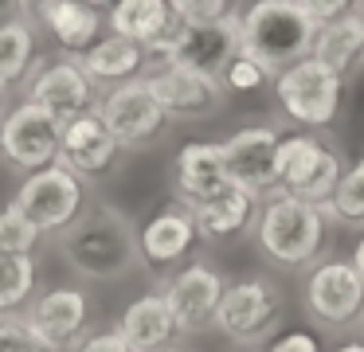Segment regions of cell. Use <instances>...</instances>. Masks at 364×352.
Wrapping results in <instances>:
<instances>
[{
	"mask_svg": "<svg viewBox=\"0 0 364 352\" xmlns=\"http://www.w3.org/2000/svg\"><path fill=\"white\" fill-rule=\"evenodd\" d=\"M314 59H321L325 67H333L337 75L348 78V70L364 63V8L353 4L341 20L317 28L314 36Z\"/></svg>",
	"mask_w": 364,
	"mask_h": 352,
	"instance_id": "obj_26",
	"label": "cell"
},
{
	"mask_svg": "<svg viewBox=\"0 0 364 352\" xmlns=\"http://www.w3.org/2000/svg\"><path fill=\"white\" fill-rule=\"evenodd\" d=\"M24 317L55 352H71L90 329V297L82 286H48L32 297Z\"/></svg>",
	"mask_w": 364,
	"mask_h": 352,
	"instance_id": "obj_17",
	"label": "cell"
},
{
	"mask_svg": "<svg viewBox=\"0 0 364 352\" xmlns=\"http://www.w3.org/2000/svg\"><path fill=\"white\" fill-rule=\"evenodd\" d=\"M82 70L90 75V82L98 90H110V86H126V82H137V78L149 75V51L122 36H110L106 31L87 55H82Z\"/></svg>",
	"mask_w": 364,
	"mask_h": 352,
	"instance_id": "obj_24",
	"label": "cell"
},
{
	"mask_svg": "<svg viewBox=\"0 0 364 352\" xmlns=\"http://www.w3.org/2000/svg\"><path fill=\"white\" fill-rule=\"evenodd\" d=\"M43 242V235L28 223L20 211H12L9 203L0 208V255H28L36 258V247Z\"/></svg>",
	"mask_w": 364,
	"mask_h": 352,
	"instance_id": "obj_29",
	"label": "cell"
},
{
	"mask_svg": "<svg viewBox=\"0 0 364 352\" xmlns=\"http://www.w3.org/2000/svg\"><path fill=\"white\" fill-rule=\"evenodd\" d=\"M278 145H282V133L274 125H243L228 133L220 141L228 180L255 200L278 196Z\"/></svg>",
	"mask_w": 364,
	"mask_h": 352,
	"instance_id": "obj_12",
	"label": "cell"
},
{
	"mask_svg": "<svg viewBox=\"0 0 364 352\" xmlns=\"http://www.w3.org/2000/svg\"><path fill=\"white\" fill-rule=\"evenodd\" d=\"M329 219L317 203L294 200V196H270L262 200L259 219H255V247L262 258L282 270H314L325 258L329 242Z\"/></svg>",
	"mask_w": 364,
	"mask_h": 352,
	"instance_id": "obj_2",
	"label": "cell"
},
{
	"mask_svg": "<svg viewBox=\"0 0 364 352\" xmlns=\"http://www.w3.org/2000/svg\"><path fill=\"white\" fill-rule=\"evenodd\" d=\"M301 8H306V16L314 20V28H325V23L341 20L353 4H345V0H301Z\"/></svg>",
	"mask_w": 364,
	"mask_h": 352,
	"instance_id": "obj_35",
	"label": "cell"
},
{
	"mask_svg": "<svg viewBox=\"0 0 364 352\" xmlns=\"http://www.w3.org/2000/svg\"><path fill=\"white\" fill-rule=\"evenodd\" d=\"M228 184L231 180H228V169H223L220 141H188L173 156V192H176V203H184V208L212 200Z\"/></svg>",
	"mask_w": 364,
	"mask_h": 352,
	"instance_id": "obj_21",
	"label": "cell"
},
{
	"mask_svg": "<svg viewBox=\"0 0 364 352\" xmlns=\"http://www.w3.org/2000/svg\"><path fill=\"white\" fill-rule=\"evenodd\" d=\"M267 352H325V348H321V341H317L314 333H306V329H290V333H278Z\"/></svg>",
	"mask_w": 364,
	"mask_h": 352,
	"instance_id": "obj_34",
	"label": "cell"
},
{
	"mask_svg": "<svg viewBox=\"0 0 364 352\" xmlns=\"http://www.w3.org/2000/svg\"><path fill=\"white\" fill-rule=\"evenodd\" d=\"M71 352H134V348H129L126 336H122L118 325H114V329H98V333H87Z\"/></svg>",
	"mask_w": 364,
	"mask_h": 352,
	"instance_id": "obj_33",
	"label": "cell"
},
{
	"mask_svg": "<svg viewBox=\"0 0 364 352\" xmlns=\"http://www.w3.org/2000/svg\"><path fill=\"white\" fill-rule=\"evenodd\" d=\"M40 63V23L32 8L16 20L0 23V90L24 86Z\"/></svg>",
	"mask_w": 364,
	"mask_h": 352,
	"instance_id": "obj_25",
	"label": "cell"
},
{
	"mask_svg": "<svg viewBox=\"0 0 364 352\" xmlns=\"http://www.w3.org/2000/svg\"><path fill=\"white\" fill-rule=\"evenodd\" d=\"M95 114L102 117V125L110 129V137L118 141L126 153H129V149L157 145V141L173 129V117L165 114V106L157 102V94L149 90L145 78L102 90Z\"/></svg>",
	"mask_w": 364,
	"mask_h": 352,
	"instance_id": "obj_10",
	"label": "cell"
},
{
	"mask_svg": "<svg viewBox=\"0 0 364 352\" xmlns=\"http://www.w3.org/2000/svg\"><path fill=\"white\" fill-rule=\"evenodd\" d=\"M329 352H364V336L360 341H345V344H337V348H329Z\"/></svg>",
	"mask_w": 364,
	"mask_h": 352,
	"instance_id": "obj_38",
	"label": "cell"
},
{
	"mask_svg": "<svg viewBox=\"0 0 364 352\" xmlns=\"http://www.w3.org/2000/svg\"><path fill=\"white\" fill-rule=\"evenodd\" d=\"M32 16L51 36L59 55H71V59H82L106 36V12L82 0H43L32 8Z\"/></svg>",
	"mask_w": 364,
	"mask_h": 352,
	"instance_id": "obj_20",
	"label": "cell"
},
{
	"mask_svg": "<svg viewBox=\"0 0 364 352\" xmlns=\"http://www.w3.org/2000/svg\"><path fill=\"white\" fill-rule=\"evenodd\" d=\"M161 297H165L168 313H173L176 329L181 333H200L215 321V309L223 302V289H228V278L215 270L212 262H188L184 270H176L173 278L161 282Z\"/></svg>",
	"mask_w": 364,
	"mask_h": 352,
	"instance_id": "obj_14",
	"label": "cell"
},
{
	"mask_svg": "<svg viewBox=\"0 0 364 352\" xmlns=\"http://www.w3.org/2000/svg\"><path fill=\"white\" fill-rule=\"evenodd\" d=\"M9 208L20 211L40 235H55L59 239V235L90 208V188H87V180H79L71 169L51 164V169L20 180L12 200H9Z\"/></svg>",
	"mask_w": 364,
	"mask_h": 352,
	"instance_id": "obj_5",
	"label": "cell"
},
{
	"mask_svg": "<svg viewBox=\"0 0 364 352\" xmlns=\"http://www.w3.org/2000/svg\"><path fill=\"white\" fill-rule=\"evenodd\" d=\"M98 98H102V90L90 82V75L82 70V63L71 59V55L40 59L36 70H32V78L24 82V102L40 106L43 114H51L59 125L95 114Z\"/></svg>",
	"mask_w": 364,
	"mask_h": 352,
	"instance_id": "obj_11",
	"label": "cell"
},
{
	"mask_svg": "<svg viewBox=\"0 0 364 352\" xmlns=\"http://www.w3.org/2000/svg\"><path fill=\"white\" fill-rule=\"evenodd\" d=\"M36 258L28 255H0V317H20L24 305L36 297Z\"/></svg>",
	"mask_w": 364,
	"mask_h": 352,
	"instance_id": "obj_27",
	"label": "cell"
},
{
	"mask_svg": "<svg viewBox=\"0 0 364 352\" xmlns=\"http://www.w3.org/2000/svg\"><path fill=\"white\" fill-rule=\"evenodd\" d=\"M282 317H286L282 289H278L270 278H262V274H251V278L228 282L212 329L220 336H228V341L251 348L255 341L274 336L278 325H282Z\"/></svg>",
	"mask_w": 364,
	"mask_h": 352,
	"instance_id": "obj_7",
	"label": "cell"
},
{
	"mask_svg": "<svg viewBox=\"0 0 364 352\" xmlns=\"http://www.w3.org/2000/svg\"><path fill=\"white\" fill-rule=\"evenodd\" d=\"M235 352H259V348H235Z\"/></svg>",
	"mask_w": 364,
	"mask_h": 352,
	"instance_id": "obj_41",
	"label": "cell"
},
{
	"mask_svg": "<svg viewBox=\"0 0 364 352\" xmlns=\"http://www.w3.org/2000/svg\"><path fill=\"white\" fill-rule=\"evenodd\" d=\"M321 211L333 227H356V231L364 227V156L348 161L345 176L333 188L329 203H321Z\"/></svg>",
	"mask_w": 364,
	"mask_h": 352,
	"instance_id": "obj_28",
	"label": "cell"
},
{
	"mask_svg": "<svg viewBox=\"0 0 364 352\" xmlns=\"http://www.w3.org/2000/svg\"><path fill=\"white\" fill-rule=\"evenodd\" d=\"M274 102L282 110V117H290L301 129H325L341 117L345 106V75H337L333 67H325L321 59H301L294 67H286L282 75H274Z\"/></svg>",
	"mask_w": 364,
	"mask_h": 352,
	"instance_id": "obj_4",
	"label": "cell"
},
{
	"mask_svg": "<svg viewBox=\"0 0 364 352\" xmlns=\"http://www.w3.org/2000/svg\"><path fill=\"white\" fill-rule=\"evenodd\" d=\"M239 12H243V8H239ZM239 51H243V47H239V16H231V20H223V23H204V28L181 23L165 63L200 70V75H208V78H220ZM165 63H161V67H165Z\"/></svg>",
	"mask_w": 364,
	"mask_h": 352,
	"instance_id": "obj_18",
	"label": "cell"
},
{
	"mask_svg": "<svg viewBox=\"0 0 364 352\" xmlns=\"http://www.w3.org/2000/svg\"><path fill=\"white\" fill-rule=\"evenodd\" d=\"M220 82H223L228 94H255V90H262L267 82H274V75H270L262 63H255L251 55L239 51L235 59L228 63V70L220 75Z\"/></svg>",
	"mask_w": 364,
	"mask_h": 352,
	"instance_id": "obj_30",
	"label": "cell"
},
{
	"mask_svg": "<svg viewBox=\"0 0 364 352\" xmlns=\"http://www.w3.org/2000/svg\"><path fill=\"white\" fill-rule=\"evenodd\" d=\"M173 8L184 23H196V28H204V23H223V20H231V16H239V8L228 4V0H173Z\"/></svg>",
	"mask_w": 364,
	"mask_h": 352,
	"instance_id": "obj_32",
	"label": "cell"
},
{
	"mask_svg": "<svg viewBox=\"0 0 364 352\" xmlns=\"http://www.w3.org/2000/svg\"><path fill=\"white\" fill-rule=\"evenodd\" d=\"M165 352H192V348H181V344H173V348H165Z\"/></svg>",
	"mask_w": 364,
	"mask_h": 352,
	"instance_id": "obj_40",
	"label": "cell"
},
{
	"mask_svg": "<svg viewBox=\"0 0 364 352\" xmlns=\"http://www.w3.org/2000/svg\"><path fill=\"white\" fill-rule=\"evenodd\" d=\"M259 208H262V200H255L243 188L228 184L220 196H212V200L196 203V208H188V211H192V219H196V231L204 242H228V239H239V235L255 231Z\"/></svg>",
	"mask_w": 364,
	"mask_h": 352,
	"instance_id": "obj_22",
	"label": "cell"
},
{
	"mask_svg": "<svg viewBox=\"0 0 364 352\" xmlns=\"http://www.w3.org/2000/svg\"><path fill=\"white\" fill-rule=\"evenodd\" d=\"M181 16L168 0H118L106 8V31L149 51V70L161 67L181 31Z\"/></svg>",
	"mask_w": 364,
	"mask_h": 352,
	"instance_id": "obj_16",
	"label": "cell"
},
{
	"mask_svg": "<svg viewBox=\"0 0 364 352\" xmlns=\"http://www.w3.org/2000/svg\"><path fill=\"white\" fill-rule=\"evenodd\" d=\"M118 333L126 336V344L134 352H165L173 348L181 329H176L161 289H153V294H141L126 305V313L118 317Z\"/></svg>",
	"mask_w": 364,
	"mask_h": 352,
	"instance_id": "obj_23",
	"label": "cell"
},
{
	"mask_svg": "<svg viewBox=\"0 0 364 352\" xmlns=\"http://www.w3.org/2000/svg\"><path fill=\"white\" fill-rule=\"evenodd\" d=\"M348 161L337 145L321 141L317 133H286L278 145V192L306 203H329L333 188L341 184Z\"/></svg>",
	"mask_w": 364,
	"mask_h": 352,
	"instance_id": "obj_6",
	"label": "cell"
},
{
	"mask_svg": "<svg viewBox=\"0 0 364 352\" xmlns=\"http://www.w3.org/2000/svg\"><path fill=\"white\" fill-rule=\"evenodd\" d=\"M59 149H63V125L32 102L20 98L0 122V164L16 176H36L59 164Z\"/></svg>",
	"mask_w": 364,
	"mask_h": 352,
	"instance_id": "obj_9",
	"label": "cell"
},
{
	"mask_svg": "<svg viewBox=\"0 0 364 352\" xmlns=\"http://www.w3.org/2000/svg\"><path fill=\"white\" fill-rule=\"evenodd\" d=\"M145 82L173 122H208L228 106V90H223L220 78H208L188 67H173V63L153 67Z\"/></svg>",
	"mask_w": 364,
	"mask_h": 352,
	"instance_id": "obj_15",
	"label": "cell"
},
{
	"mask_svg": "<svg viewBox=\"0 0 364 352\" xmlns=\"http://www.w3.org/2000/svg\"><path fill=\"white\" fill-rule=\"evenodd\" d=\"M4 94L9 90H0V122H4V114H9V110H4Z\"/></svg>",
	"mask_w": 364,
	"mask_h": 352,
	"instance_id": "obj_39",
	"label": "cell"
},
{
	"mask_svg": "<svg viewBox=\"0 0 364 352\" xmlns=\"http://www.w3.org/2000/svg\"><path fill=\"white\" fill-rule=\"evenodd\" d=\"M24 12H28V4H0V23L16 20V16H24Z\"/></svg>",
	"mask_w": 364,
	"mask_h": 352,
	"instance_id": "obj_36",
	"label": "cell"
},
{
	"mask_svg": "<svg viewBox=\"0 0 364 352\" xmlns=\"http://www.w3.org/2000/svg\"><path fill=\"white\" fill-rule=\"evenodd\" d=\"M314 36L317 28L301 0H255L239 12V47L270 75H282L286 67L309 59Z\"/></svg>",
	"mask_w": 364,
	"mask_h": 352,
	"instance_id": "obj_3",
	"label": "cell"
},
{
	"mask_svg": "<svg viewBox=\"0 0 364 352\" xmlns=\"http://www.w3.org/2000/svg\"><path fill=\"white\" fill-rule=\"evenodd\" d=\"M59 258L82 282H118L141 266L137 255V223L110 200H95L63 235Z\"/></svg>",
	"mask_w": 364,
	"mask_h": 352,
	"instance_id": "obj_1",
	"label": "cell"
},
{
	"mask_svg": "<svg viewBox=\"0 0 364 352\" xmlns=\"http://www.w3.org/2000/svg\"><path fill=\"white\" fill-rule=\"evenodd\" d=\"M301 309L317 329L364 325V282L353 258H321L301 282Z\"/></svg>",
	"mask_w": 364,
	"mask_h": 352,
	"instance_id": "obj_8",
	"label": "cell"
},
{
	"mask_svg": "<svg viewBox=\"0 0 364 352\" xmlns=\"http://www.w3.org/2000/svg\"><path fill=\"white\" fill-rule=\"evenodd\" d=\"M353 266H356V274H360V282H364V231H360V239H356V247H353Z\"/></svg>",
	"mask_w": 364,
	"mask_h": 352,
	"instance_id": "obj_37",
	"label": "cell"
},
{
	"mask_svg": "<svg viewBox=\"0 0 364 352\" xmlns=\"http://www.w3.org/2000/svg\"><path fill=\"white\" fill-rule=\"evenodd\" d=\"M196 242H200L196 219H192V211L176 200L165 203L161 211H153V215L137 227V255H141V266L161 282L188 266V255L196 250Z\"/></svg>",
	"mask_w": 364,
	"mask_h": 352,
	"instance_id": "obj_13",
	"label": "cell"
},
{
	"mask_svg": "<svg viewBox=\"0 0 364 352\" xmlns=\"http://www.w3.org/2000/svg\"><path fill=\"white\" fill-rule=\"evenodd\" d=\"M126 156V149L110 137V129L102 125L98 114L75 117L63 125V149H59V164L71 169L79 180H102L106 172H114Z\"/></svg>",
	"mask_w": 364,
	"mask_h": 352,
	"instance_id": "obj_19",
	"label": "cell"
},
{
	"mask_svg": "<svg viewBox=\"0 0 364 352\" xmlns=\"http://www.w3.org/2000/svg\"><path fill=\"white\" fill-rule=\"evenodd\" d=\"M0 352H55V348L20 313V317H0Z\"/></svg>",
	"mask_w": 364,
	"mask_h": 352,
	"instance_id": "obj_31",
	"label": "cell"
}]
</instances>
